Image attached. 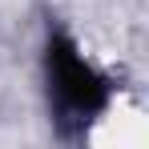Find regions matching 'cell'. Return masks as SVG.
<instances>
[{"label":"cell","mask_w":149,"mask_h":149,"mask_svg":"<svg viewBox=\"0 0 149 149\" xmlns=\"http://www.w3.org/2000/svg\"><path fill=\"white\" fill-rule=\"evenodd\" d=\"M49 93H52L61 121L85 125L105 109L109 85L81 61V52L65 36H56V40H49Z\"/></svg>","instance_id":"1"}]
</instances>
